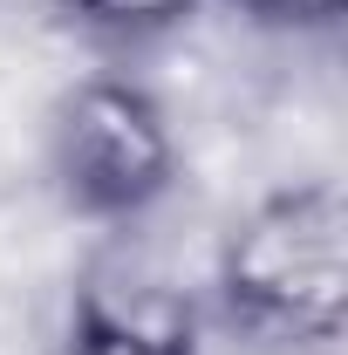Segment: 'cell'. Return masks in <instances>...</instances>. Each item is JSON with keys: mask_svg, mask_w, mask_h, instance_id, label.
Returning <instances> with one entry per match:
<instances>
[{"mask_svg": "<svg viewBox=\"0 0 348 355\" xmlns=\"http://www.w3.org/2000/svg\"><path fill=\"white\" fill-rule=\"evenodd\" d=\"M232 294L280 321H335L342 308V205L335 191L273 198L232 246Z\"/></svg>", "mask_w": 348, "mask_h": 355, "instance_id": "obj_1", "label": "cell"}, {"mask_svg": "<svg viewBox=\"0 0 348 355\" xmlns=\"http://www.w3.org/2000/svg\"><path fill=\"white\" fill-rule=\"evenodd\" d=\"M69 164L89 198H143L164 171L157 116L130 89H82L69 110Z\"/></svg>", "mask_w": 348, "mask_h": 355, "instance_id": "obj_2", "label": "cell"}, {"mask_svg": "<svg viewBox=\"0 0 348 355\" xmlns=\"http://www.w3.org/2000/svg\"><path fill=\"white\" fill-rule=\"evenodd\" d=\"M89 7H103V14H116V21H150V14H164L177 0H89Z\"/></svg>", "mask_w": 348, "mask_h": 355, "instance_id": "obj_3", "label": "cell"}, {"mask_svg": "<svg viewBox=\"0 0 348 355\" xmlns=\"http://www.w3.org/2000/svg\"><path fill=\"white\" fill-rule=\"evenodd\" d=\"M266 7H328V0H266Z\"/></svg>", "mask_w": 348, "mask_h": 355, "instance_id": "obj_4", "label": "cell"}]
</instances>
